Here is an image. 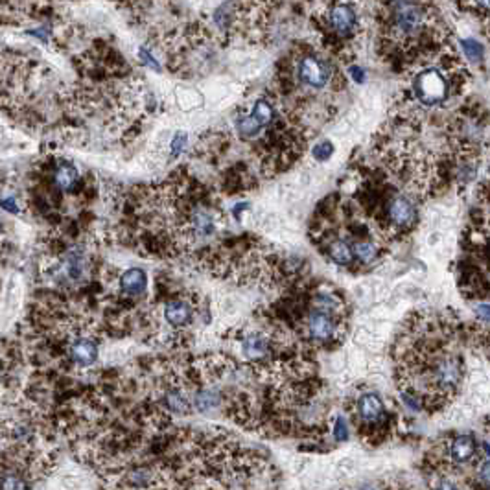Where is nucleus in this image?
Masks as SVG:
<instances>
[{
	"label": "nucleus",
	"instance_id": "f257e3e1",
	"mask_svg": "<svg viewBox=\"0 0 490 490\" xmlns=\"http://www.w3.org/2000/svg\"><path fill=\"white\" fill-rule=\"evenodd\" d=\"M457 325L444 316L417 313L398 345V385L413 407L439 410L459 392L464 356Z\"/></svg>",
	"mask_w": 490,
	"mask_h": 490
},
{
	"label": "nucleus",
	"instance_id": "f03ea898",
	"mask_svg": "<svg viewBox=\"0 0 490 490\" xmlns=\"http://www.w3.org/2000/svg\"><path fill=\"white\" fill-rule=\"evenodd\" d=\"M345 301L330 288H321L313 293L312 306L304 317L303 332L308 341L328 347L345 338Z\"/></svg>",
	"mask_w": 490,
	"mask_h": 490
},
{
	"label": "nucleus",
	"instance_id": "7ed1b4c3",
	"mask_svg": "<svg viewBox=\"0 0 490 490\" xmlns=\"http://www.w3.org/2000/svg\"><path fill=\"white\" fill-rule=\"evenodd\" d=\"M321 8L323 11L319 14V21L332 39H353L360 31V15L354 4L332 2V4H321Z\"/></svg>",
	"mask_w": 490,
	"mask_h": 490
},
{
	"label": "nucleus",
	"instance_id": "20e7f679",
	"mask_svg": "<svg viewBox=\"0 0 490 490\" xmlns=\"http://www.w3.org/2000/svg\"><path fill=\"white\" fill-rule=\"evenodd\" d=\"M332 67L330 61L325 58H319L313 52H306V54L299 56L293 63V78L295 83L299 87H306V89L323 90L328 87L330 78H332Z\"/></svg>",
	"mask_w": 490,
	"mask_h": 490
},
{
	"label": "nucleus",
	"instance_id": "39448f33",
	"mask_svg": "<svg viewBox=\"0 0 490 490\" xmlns=\"http://www.w3.org/2000/svg\"><path fill=\"white\" fill-rule=\"evenodd\" d=\"M353 419L360 429H372L387 419L385 404L376 392H365L356 400L353 407Z\"/></svg>",
	"mask_w": 490,
	"mask_h": 490
},
{
	"label": "nucleus",
	"instance_id": "423d86ee",
	"mask_svg": "<svg viewBox=\"0 0 490 490\" xmlns=\"http://www.w3.org/2000/svg\"><path fill=\"white\" fill-rule=\"evenodd\" d=\"M162 319L172 330L187 328L196 319V308L188 299L174 297L162 306Z\"/></svg>",
	"mask_w": 490,
	"mask_h": 490
},
{
	"label": "nucleus",
	"instance_id": "0eeeda50",
	"mask_svg": "<svg viewBox=\"0 0 490 490\" xmlns=\"http://www.w3.org/2000/svg\"><path fill=\"white\" fill-rule=\"evenodd\" d=\"M477 450H479V444H477L476 437L470 433L454 437L448 446V466H464L476 457Z\"/></svg>",
	"mask_w": 490,
	"mask_h": 490
},
{
	"label": "nucleus",
	"instance_id": "6e6552de",
	"mask_svg": "<svg viewBox=\"0 0 490 490\" xmlns=\"http://www.w3.org/2000/svg\"><path fill=\"white\" fill-rule=\"evenodd\" d=\"M30 468L23 463H9L0 468V490H30Z\"/></svg>",
	"mask_w": 490,
	"mask_h": 490
},
{
	"label": "nucleus",
	"instance_id": "1a4fd4ad",
	"mask_svg": "<svg viewBox=\"0 0 490 490\" xmlns=\"http://www.w3.org/2000/svg\"><path fill=\"white\" fill-rule=\"evenodd\" d=\"M67 354L76 367H90L98 360V343L90 338H74L68 345Z\"/></svg>",
	"mask_w": 490,
	"mask_h": 490
},
{
	"label": "nucleus",
	"instance_id": "9d476101",
	"mask_svg": "<svg viewBox=\"0 0 490 490\" xmlns=\"http://www.w3.org/2000/svg\"><path fill=\"white\" fill-rule=\"evenodd\" d=\"M147 290V275L144 269L131 268L120 275V291L124 295H142Z\"/></svg>",
	"mask_w": 490,
	"mask_h": 490
},
{
	"label": "nucleus",
	"instance_id": "9b49d317",
	"mask_svg": "<svg viewBox=\"0 0 490 490\" xmlns=\"http://www.w3.org/2000/svg\"><path fill=\"white\" fill-rule=\"evenodd\" d=\"M326 256L338 266H350L354 262V253L350 244H347L341 238H334L326 244Z\"/></svg>",
	"mask_w": 490,
	"mask_h": 490
},
{
	"label": "nucleus",
	"instance_id": "f8f14e48",
	"mask_svg": "<svg viewBox=\"0 0 490 490\" xmlns=\"http://www.w3.org/2000/svg\"><path fill=\"white\" fill-rule=\"evenodd\" d=\"M78 177H80L78 175V168L74 165H71V162H59L54 172L56 187L63 192H68L76 187Z\"/></svg>",
	"mask_w": 490,
	"mask_h": 490
},
{
	"label": "nucleus",
	"instance_id": "ddd939ff",
	"mask_svg": "<svg viewBox=\"0 0 490 490\" xmlns=\"http://www.w3.org/2000/svg\"><path fill=\"white\" fill-rule=\"evenodd\" d=\"M461 45H463V52L466 54V58H472V59L481 58L483 50L479 43H476V41H463Z\"/></svg>",
	"mask_w": 490,
	"mask_h": 490
},
{
	"label": "nucleus",
	"instance_id": "4468645a",
	"mask_svg": "<svg viewBox=\"0 0 490 490\" xmlns=\"http://www.w3.org/2000/svg\"><path fill=\"white\" fill-rule=\"evenodd\" d=\"M332 152H334L332 142H323L313 147V157H316L317 161H326V159H330Z\"/></svg>",
	"mask_w": 490,
	"mask_h": 490
},
{
	"label": "nucleus",
	"instance_id": "2eb2a0df",
	"mask_svg": "<svg viewBox=\"0 0 490 490\" xmlns=\"http://www.w3.org/2000/svg\"><path fill=\"white\" fill-rule=\"evenodd\" d=\"M347 422H345L343 417H338V420H335V426H334V437L338 439V441H345L347 439Z\"/></svg>",
	"mask_w": 490,
	"mask_h": 490
},
{
	"label": "nucleus",
	"instance_id": "dca6fc26",
	"mask_svg": "<svg viewBox=\"0 0 490 490\" xmlns=\"http://www.w3.org/2000/svg\"><path fill=\"white\" fill-rule=\"evenodd\" d=\"M138 56H140V61L146 63V65H147V67H150V68H155V71H161V67H159V63H157V59L153 58V56L150 54V52H147V50L144 48V46H142V48H140V50H138Z\"/></svg>",
	"mask_w": 490,
	"mask_h": 490
},
{
	"label": "nucleus",
	"instance_id": "f3484780",
	"mask_svg": "<svg viewBox=\"0 0 490 490\" xmlns=\"http://www.w3.org/2000/svg\"><path fill=\"white\" fill-rule=\"evenodd\" d=\"M433 490H461V489L455 485L452 479H448V477H441V479H437V483L433 485Z\"/></svg>",
	"mask_w": 490,
	"mask_h": 490
},
{
	"label": "nucleus",
	"instance_id": "a211bd4d",
	"mask_svg": "<svg viewBox=\"0 0 490 490\" xmlns=\"http://www.w3.org/2000/svg\"><path fill=\"white\" fill-rule=\"evenodd\" d=\"M350 74H353V76H354L356 83H361V81L365 80V74H363V71H361V68H358V67L350 68Z\"/></svg>",
	"mask_w": 490,
	"mask_h": 490
},
{
	"label": "nucleus",
	"instance_id": "6ab92c4d",
	"mask_svg": "<svg viewBox=\"0 0 490 490\" xmlns=\"http://www.w3.org/2000/svg\"><path fill=\"white\" fill-rule=\"evenodd\" d=\"M361 490H376V489H375V486H363V489H361Z\"/></svg>",
	"mask_w": 490,
	"mask_h": 490
},
{
	"label": "nucleus",
	"instance_id": "aec40b11",
	"mask_svg": "<svg viewBox=\"0 0 490 490\" xmlns=\"http://www.w3.org/2000/svg\"><path fill=\"white\" fill-rule=\"evenodd\" d=\"M0 229H2V225H0Z\"/></svg>",
	"mask_w": 490,
	"mask_h": 490
}]
</instances>
